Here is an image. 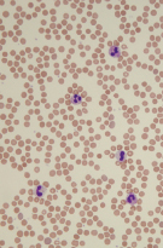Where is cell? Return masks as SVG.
<instances>
[{
	"label": "cell",
	"mask_w": 163,
	"mask_h": 248,
	"mask_svg": "<svg viewBox=\"0 0 163 248\" xmlns=\"http://www.w3.org/2000/svg\"><path fill=\"white\" fill-rule=\"evenodd\" d=\"M129 204H134L137 201H138V197L135 195H133V194H129L128 196H127V200H126Z\"/></svg>",
	"instance_id": "1"
},
{
	"label": "cell",
	"mask_w": 163,
	"mask_h": 248,
	"mask_svg": "<svg viewBox=\"0 0 163 248\" xmlns=\"http://www.w3.org/2000/svg\"><path fill=\"white\" fill-rule=\"evenodd\" d=\"M110 55L113 56V57H115V56H116V57H120V51H118V48H116V47H115V48L111 47V48H110Z\"/></svg>",
	"instance_id": "2"
},
{
	"label": "cell",
	"mask_w": 163,
	"mask_h": 248,
	"mask_svg": "<svg viewBox=\"0 0 163 248\" xmlns=\"http://www.w3.org/2000/svg\"><path fill=\"white\" fill-rule=\"evenodd\" d=\"M81 96H73L71 97V102L73 103H76V104H79V103H81Z\"/></svg>",
	"instance_id": "3"
},
{
	"label": "cell",
	"mask_w": 163,
	"mask_h": 248,
	"mask_svg": "<svg viewBox=\"0 0 163 248\" xmlns=\"http://www.w3.org/2000/svg\"><path fill=\"white\" fill-rule=\"evenodd\" d=\"M117 159H118L120 161L123 160V159H125V152H122V151H121V152H118V154H117Z\"/></svg>",
	"instance_id": "4"
}]
</instances>
